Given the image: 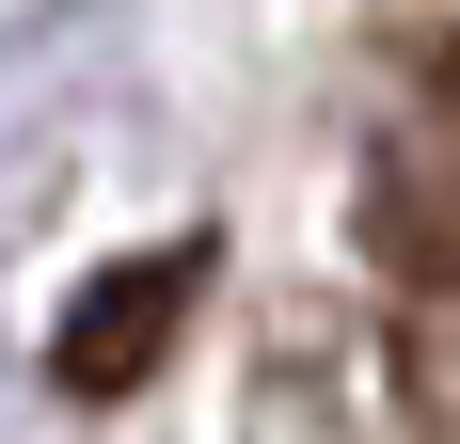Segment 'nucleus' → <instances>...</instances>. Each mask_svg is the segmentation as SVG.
Returning a JSON list of instances; mask_svg holds the SVG:
<instances>
[{"instance_id": "f257e3e1", "label": "nucleus", "mask_w": 460, "mask_h": 444, "mask_svg": "<svg viewBox=\"0 0 460 444\" xmlns=\"http://www.w3.org/2000/svg\"><path fill=\"white\" fill-rule=\"evenodd\" d=\"M190 286H207V238H175V254H128V270H95L80 302H64V333H48V381H64V397H128L143 365L175 350Z\"/></svg>"}]
</instances>
